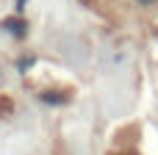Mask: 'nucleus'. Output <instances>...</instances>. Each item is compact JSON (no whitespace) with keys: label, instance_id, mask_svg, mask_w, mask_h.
I'll return each instance as SVG.
<instances>
[{"label":"nucleus","instance_id":"nucleus-2","mask_svg":"<svg viewBox=\"0 0 158 155\" xmlns=\"http://www.w3.org/2000/svg\"><path fill=\"white\" fill-rule=\"evenodd\" d=\"M108 155H139L136 153V139H133L131 144H122V136H117V139H114V147H111Z\"/></svg>","mask_w":158,"mask_h":155},{"label":"nucleus","instance_id":"nucleus-1","mask_svg":"<svg viewBox=\"0 0 158 155\" xmlns=\"http://www.w3.org/2000/svg\"><path fill=\"white\" fill-rule=\"evenodd\" d=\"M153 8H158V0H106L103 11L119 14V17H144Z\"/></svg>","mask_w":158,"mask_h":155}]
</instances>
